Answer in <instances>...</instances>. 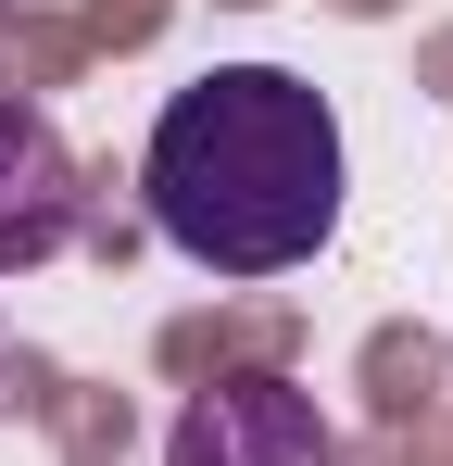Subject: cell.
I'll use <instances>...</instances> for the list:
<instances>
[{
	"label": "cell",
	"instance_id": "6da1fadb",
	"mask_svg": "<svg viewBox=\"0 0 453 466\" xmlns=\"http://www.w3.org/2000/svg\"><path fill=\"white\" fill-rule=\"evenodd\" d=\"M139 202L202 278H290L340 239V114L290 64H202L139 139Z\"/></svg>",
	"mask_w": 453,
	"mask_h": 466
},
{
	"label": "cell",
	"instance_id": "7a4b0ae2",
	"mask_svg": "<svg viewBox=\"0 0 453 466\" xmlns=\"http://www.w3.org/2000/svg\"><path fill=\"white\" fill-rule=\"evenodd\" d=\"M164 466H340V429L315 416V390H302V379L239 366V379H215V390L176 403Z\"/></svg>",
	"mask_w": 453,
	"mask_h": 466
},
{
	"label": "cell",
	"instance_id": "3957f363",
	"mask_svg": "<svg viewBox=\"0 0 453 466\" xmlns=\"http://www.w3.org/2000/svg\"><path fill=\"white\" fill-rule=\"evenodd\" d=\"M76 228H88V164L38 101H0V278H38L51 252H76Z\"/></svg>",
	"mask_w": 453,
	"mask_h": 466
},
{
	"label": "cell",
	"instance_id": "277c9868",
	"mask_svg": "<svg viewBox=\"0 0 453 466\" xmlns=\"http://www.w3.org/2000/svg\"><path fill=\"white\" fill-rule=\"evenodd\" d=\"M0 25H13V0H0Z\"/></svg>",
	"mask_w": 453,
	"mask_h": 466
}]
</instances>
